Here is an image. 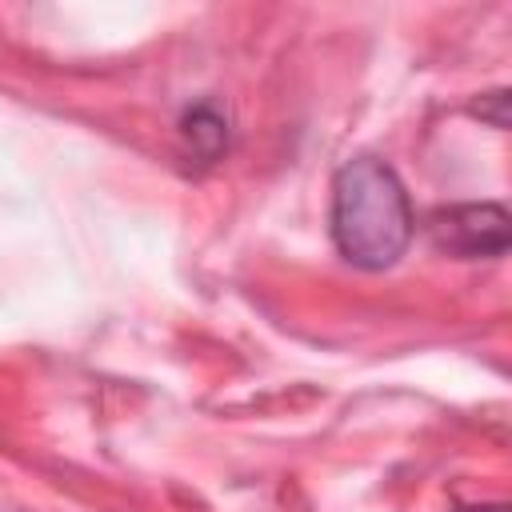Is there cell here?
Returning <instances> with one entry per match:
<instances>
[{"label":"cell","instance_id":"cell-3","mask_svg":"<svg viewBox=\"0 0 512 512\" xmlns=\"http://www.w3.org/2000/svg\"><path fill=\"white\" fill-rule=\"evenodd\" d=\"M180 140L200 164H216L228 152V112L216 100H200L180 116Z\"/></svg>","mask_w":512,"mask_h":512},{"label":"cell","instance_id":"cell-2","mask_svg":"<svg viewBox=\"0 0 512 512\" xmlns=\"http://www.w3.org/2000/svg\"><path fill=\"white\" fill-rule=\"evenodd\" d=\"M424 232L436 252L456 260H496L508 252V212L504 204H448L428 212Z\"/></svg>","mask_w":512,"mask_h":512},{"label":"cell","instance_id":"cell-5","mask_svg":"<svg viewBox=\"0 0 512 512\" xmlns=\"http://www.w3.org/2000/svg\"><path fill=\"white\" fill-rule=\"evenodd\" d=\"M456 512H508V504H468V508H456Z\"/></svg>","mask_w":512,"mask_h":512},{"label":"cell","instance_id":"cell-1","mask_svg":"<svg viewBox=\"0 0 512 512\" xmlns=\"http://www.w3.org/2000/svg\"><path fill=\"white\" fill-rule=\"evenodd\" d=\"M412 204L392 164L380 156H352L332 176V240L336 252L364 268H392L412 244Z\"/></svg>","mask_w":512,"mask_h":512},{"label":"cell","instance_id":"cell-4","mask_svg":"<svg viewBox=\"0 0 512 512\" xmlns=\"http://www.w3.org/2000/svg\"><path fill=\"white\" fill-rule=\"evenodd\" d=\"M504 108H508V92H504V88H500V92H488V96H480V104H472V112H476L480 120H492V128H508Z\"/></svg>","mask_w":512,"mask_h":512}]
</instances>
